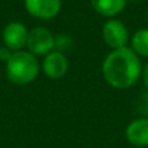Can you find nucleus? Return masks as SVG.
Here are the masks:
<instances>
[{
	"instance_id": "obj_11",
	"label": "nucleus",
	"mask_w": 148,
	"mask_h": 148,
	"mask_svg": "<svg viewBox=\"0 0 148 148\" xmlns=\"http://www.w3.org/2000/svg\"><path fill=\"white\" fill-rule=\"evenodd\" d=\"M70 46H72V39L68 35L60 34V35L55 36V49L56 51H60L64 53V51H66Z\"/></svg>"
},
{
	"instance_id": "obj_12",
	"label": "nucleus",
	"mask_w": 148,
	"mask_h": 148,
	"mask_svg": "<svg viewBox=\"0 0 148 148\" xmlns=\"http://www.w3.org/2000/svg\"><path fill=\"white\" fill-rule=\"evenodd\" d=\"M136 109L142 114V117L148 118V91L143 92L140 95V97L138 100V104H136Z\"/></svg>"
},
{
	"instance_id": "obj_9",
	"label": "nucleus",
	"mask_w": 148,
	"mask_h": 148,
	"mask_svg": "<svg viewBox=\"0 0 148 148\" xmlns=\"http://www.w3.org/2000/svg\"><path fill=\"white\" fill-rule=\"evenodd\" d=\"M91 7L97 14L108 18H114L126 8L127 0H90Z\"/></svg>"
},
{
	"instance_id": "obj_2",
	"label": "nucleus",
	"mask_w": 148,
	"mask_h": 148,
	"mask_svg": "<svg viewBox=\"0 0 148 148\" xmlns=\"http://www.w3.org/2000/svg\"><path fill=\"white\" fill-rule=\"evenodd\" d=\"M39 72L40 64L36 56L25 49L13 52L9 60L5 62V75L8 81L18 86H25L34 82Z\"/></svg>"
},
{
	"instance_id": "obj_7",
	"label": "nucleus",
	"mask_w": 148,
	"mask_h": 148,
	"mask_svg": "<svg viewBox=\"0 0 148 148\" xmlns=\"http://www.w3.org/2000/svg\"><path fill=\"white\" fill-rule=\"evenodd\" d=\"M40 68L49 79H60L66 74L69 62L62 52L53 49L52 52L44 56Z\"/></svg>"
},
{
	"instance_id": "obj_10",
	"label": "nucleus",
	"mask_w": 148,
	"mask_h": 148,
	"mask_svg": "<svg viewBox=\"0 0 148 148\" xmlns=\"http://www.w3.org/2000/svg\"><path fill=\"white\" fill-rule=\"evenodd\" d=\"M130 48L139 57H148V27L139 29L130 38Z\"/></svg>"
},
{
	"instance_id": "obj_4",
	"label": "nucleus",
	"mask_w": 148,
	"mask_h": 148,
	"mask_svg": "<svg viewBox=\"0 0 148 148\" xmlns=\"http://www.w3.org/2000/svg\"><path fill=\"white\" fill-rule=\"evenodd\" d=\"M101 35L104 43L110 49H118L127 47V43L130 42L129 30L126 25L120 20L110 18L103 25Z\"/></svg>"
},
{
	"instance_id": "obj_6",
	"label": "nucleus",
	"mask_w": 148,
	"mask_h": 148,
	"mask_svg": "<svg viewBox=\"0 0 148 148\" xmlns=\"http://www.w3.org/2000/svg\"><path fill=\"white\" fill-rule=\"evenodd\" d=\"M61 0H25L27 13L38 20H52L60 13Z\"/></svg>"
},
{
	"instance_id": "obj_5",
	"label": "nucleus",
	"mask_w": 148,
	"mask_h": 148,
	"mask_svg": "<svg viewBox=\"0 0 148 148\" xmlns=\"http://www.w3.org/2000/svg\"><path fill=\"white\" fill-rule=\"evenodd\" d=\"M27 35L29 30L22 22L12 21L3 29L1 39L7 48H9L12 52H17L26 48Z\"/></svg>"
},
{
	"instance_id": "obj_8",
	"label": "nucleus",
	"mask_w": 148,
	"mask_h": 148,
	"mask_svg": "<svg viewBox=\"0 0 148 148\" xmlns=\"http://www.w3.org/2000/svg\"><path fill=\"white\" fill-rule=\"evenodd\" d=\"M126 139L130 144L135 147L148 146V118H135L127 125L125 130Z\"/></svg>"
},
{
	"instance_id": "obj_3",
	"label": "nucleus",
	"mask_w": 148,
	"mask_h": 148,
	"mask_svg": "<svg viewBox=\"0 0 148 148\" xmlns=\"http://www.w3.org/2000/svg\"><path fill=\"white\" fill-rule=\"evenodd\" d=\"M26 48L34 56H46L55 49V35L44 26H35L29 30Z\"/></svg>"
},
{
	"instance_id": "obj_1",
	"label": "nucleus",
	"mask_w": 148,
	"mask_h": 148,
	"mask_svg": "<svg viewBox=\"0 0 148 148\" xmlns=\"http://www.w3.org/2000/svg\"><path fill=\"white\" fill-rule=\"evenodd\" d=\"M140 57L130 48L112 49L101 64V73L109 86L125 90L134 86L142 77Z\"/></svg>"
},
{
	"instance_id": "obj_14",
	"label": "nucleus",
	"mask_w": 148,
	"mask_h": 148,
	"mask_svg": "<svg viewBox=\"0 0 148 148\" xmlns=\"http://www.w3.org/2000/svg\"><path fill=\"white\" fill-rule=\"evenodd\" d=\"M142 78H143L144 86H146L148 90V62L146 64V66L143 68V70H142Z\"/></svg>"
},
{
	"instance_id": "obj_16",
	"label": "nucleus",
	"mask_w": 148,
	"mask_h": 148,
	"mask_svg": "<svg viewBox=\"0 0 148 148\" xmlns=\"http://www.w3.org/2000/svg\"><path fill=\"white\" fill-rule=\"evenodd\" d=\"M147 20H148V10H147Z\"/></svg>"
},
{
	"instance_id": "obj_13",
	"label": "nucleus",
	"mask_w": 148,
	"mask_h": 148,
	"mask_svg": "<svg viewBox=\"0 0 148 148\" xmlns=\"http://www.w3.org/2000/svg\"><path fill=\"white\" fill-rule=\"evenodd\" d=\"M12 53H13V52L10 51L9 48H7L5 46L0 47V61L7 62L8 60H9V57L12 56Z\"/></svg>"
},
{
	"instance_id": "obj_15",
	"label": "nucleus",
	"mask_w": 148,
	"mask_h": 148,
	"mask_svg": "<svg viewBox=\"0 0 148 148\" xmlns=\"http://www.w3.org/2000/svg\"><path fill=\"white\" fill-rule=\"evenodd\" d=\"M127 1H133V3H135V1H142V0H127Z\"/></svg>"
}]
</instances>
